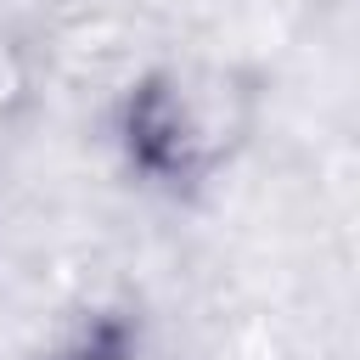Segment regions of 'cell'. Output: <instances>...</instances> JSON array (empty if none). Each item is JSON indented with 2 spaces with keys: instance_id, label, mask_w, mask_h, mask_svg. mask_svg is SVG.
Wrapping results in <instances>:
<instances>
[{
  "instance_id": "cell-2",
  "label": "cell",
  "mask_w": 360,
  "mask_h": 360,
  "mask_svg": "<svg viewBox=\"0 0 360 360\" xmlns=\"http://www.w3.org/2000/svg\"><path fill=\"white\" fill-rule=\"evenodd\" d=\"M39 101H45V56L34 34L0 22V158L39 118Z\"/></svg>"
},
{
  "instance_id": "cell-3",
  "label": "cell",
  "mask_w": 360,
  "mask_h": 360,
  "mask_svg": "<svg viewBox=\"0 0 360 360\" xmlns=\"http://www.w3.org/2000/svg\"><path fill=\"white\" fill-rule=\"evenodd\" d=\"M56 360H146L141 354V332H129V326H112V321H96L68 354H56Z\"/></svg>"
},
{
  "instance_id": "cell-1",
  "label": "cell",
  "mask_w": 360,
  "mask_h": 360,
  "mask_svg": "<svg viewBox=\"0 0 360 360\" xmlns=\"http://www.w3.org/2000/svg\"><path fill=\"white\" fill-rule=\"evenodd\" d=\"M270 84L248 62L169 56L124 79L107 107V146L124 180L163 202H202L253 146Z\"/></svg>"
}]
</instances>
